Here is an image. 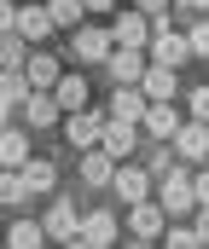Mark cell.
I'll list each match as a JSON object with an SVG mask.
<instances>
[{"mask_svg": "<svg viewBox=\"0 0 209 249\" xmlns=\"http://www.w3.org/2000/svg\"><path fill=\"white\" fill-rule=\"evenodd\" d=\"M6 238H12V249H35V244H47V226L41 220H12Z\"/></svg>", "mask_w": 209, "mask_h": 249, "instance_id": "obj_24", "label": "cell"}, {"mask_svg": "<svg viewBox=\"0 0 209 249\" xmlns=\"http://www.w3.org/2000/svg\"><path fill=\"white\" fill-rule=\"evenodd\" d=\"M41 226H47V244H76L81 238V209L76 203H53L41 214Z\"/></svg>", "mask_w": 209, "mask_h": 249, "instance_id": "obj_10", "label": "cell"}, {"mask_svg": "<svg viewBox=\"0 0 209 249\" xmlns=\"http://www.w3.org/2000/svg\"><path fill=\"white\" fill-rule=\"evenodd\" d=\"M29 47H41L47 35H58V23H53V12H47V0H18V23H12Z\"/></svg>", "mask_w": 209, "mask_h": 249, "instance_id": "obj_6", "label": "cell"}, {"mask_svg": "<svg viewBox=\"0 0 209 249\" xmlns=\"http://www.w3.org/2000/svg\"><path fill=\"white\" fill-rule=\"evenodd\" d=\"M18 23V0H0V29H12Z\"/></svg>", "mask_w": 209, "mask_h": 249, "instance_id": "obj_33", "label": "cell"}, {"mask_svg": "<svg viewBox=\"0 0 209 249\" xmlns=\"http://www.w3.org/2000/svg\"><path fill=\"white\" fill-rule=\"evenodd\" d=\"M111 35H116V47H145V41H151V18H145V12H116V18H111Z\"/></svg>", "mask_w": 209, "mask_h": 249, "instance_id": "obj_14", "label": "cell"}, {"mask_svg": "<svg viewBox=\"0 0 209 249\" xmlns=\"http://www.w3.org/2000/svg\"><path fill=\"white\" fill-rule=\"evenodd\" d=\"M145 64H151V53H145V47H111V58H105L111 87H116V81H139V75H145Z\"/></svg>", "mask_w": 209, "mask_h": 249, "instance_id": "obj_12", "label": "cell"}, {"mask_svg": "<svg viewBox=\"0 0 209 249\" xmlns=\"http://www.w3.org/2000/svg\"><path fill=\"white\" fill-rule=\"evenodd\" d=\"M87 12H116V0H87Z\"/></svg>", "mask_w": 209, "mask_h": 249, "instance_id": "obj_34", "label": "cell"}, {"mask_svg": "<svg viewBox=\"0 0 209 249\" xmlns=\"http://www.w3.org/2000/svg\"><path fill=\"white\" fill-rule=\"evenodd\" d=\"M157 203L169 209V220L174 214H198V191H192V168L186 162L169 168V174H157Z\"/></svg>", "mask_w": 209, "mask_h": 249, "instance_id": "obj_1", "label": "cell"}, {"mask_svg": "<svg viewBox=\"0 0 209 249\" xmlns=\"http://www.w3.org/2000/svg\"><path fill=\"white\" fill-rule=\"evenodd\" d=\"M192 191H198V203H209V168H192Z\"/></svg>", "mask_w": 209, "mask_h": 249, "instance_id": "obj_30", "label": "cell"}, {"mask_svg": "<svg viewBox=\"0 0 209 249\" xmlns=\"http://www.w3.org/2000/svg\"><path fill=\"white\" fill-rule=\"evenodd\" d=\"M163 226H169V209H163L157 197H139V203H128V232H134L139 244L163 238Z\"/></svg>", "mask_w": 209, "mask_h": 249, "instance_id": "obj_7", "label": "cell"}, {"mask_svg": "<svg viewBox=\"0 0 209 249\" xmlns=\"http://www.w3.org/2000/svg\"><path fill=\"white\" fill-rule=\"evenodd\" d=\"M6 122H12V99H0V127H6Z\"/></svg>", "mask_w": 209, "mask_h": 249, "instance_id": "obj_36", "label": "cell"}, {"mask_svg": "<svg viewBox=\"0 0 209 249\" xmlns=\"http://www.w3.org/2000/svg\"><path fill=\"white\" fill-rule=\"evenodd\" d=\"M139 87H145V99H174V87H180V75H174V64H145V75H139Z\"/></svg>", "mask_w": 209, "mask_h": 249, "instance_id": "obj_19", "label": "cell"}, {"mask_svg": "<svg viewBox=\"0 0 209 249\" xmlns=\"http://www.w3.org/2000/svg\"><path fill=\"white\" fill-rule=\"evenodd\" d=\"M29 186H23V168H0V209H23Z\"/></svg>", "mask_w": 209, "mask_h": 249, "instance_id": "obj_21", "label": "cell"}, {"mask_svg": "<svg viewBox=\"0 0 209 249\" xmlns=\"http://www.w3.org/2000/svg\"><path fill=\"white\" fill-rule=\"evenodd\" d=\"M23 186H29V197H47V191L58 186V162H47V157H23Z\"/></svg>", "mask_w": 209, "mask_h": 249, "instance_id": "obj_16", "label": "cell"}, {"mask_svg": "<svg viewBox=\"0 0 209 249\" xmlns=\"http://www.w3.org/2000/svg\"><path fill=\"white\" fill-rule=\"evenodd\" d=\"M76 174H81L87 186H111V174H116V157H111L105 145H93V151H81V162H76Z\"/></svg>", "mask_w": 209, "mask_h": 249, "instance_id": "obj_15", "label": "cell"}, {"mask_svg": "<svg viewBox=\"0 0 209 249\" xmlns=\"http://www.w3.org/2000/svg\"><path fill=\"white\" fill-rule=\"evenodd\" d=\"M47 12H53V23H58V29L87 23V0H47Z\"/></svg>", "mask_w": 209, "mask_h": 249, "instance_id": "obj_23", "label": "cell"}, {"mask_svg": "<svg viewBox=\"0 0 209 249\" xmlns=\"http://www.w3.org/2000/svg\"><path fill=\"white\" fill-rule=\"evenodd\" d=\"M76 244H87V249L116 244V209H81V238Z\"/></svg>", "mask_w": 209, "mask_h": 249, "instance_id": "obj_11", "label": "cell"}, {"mask_svg": "<svg viewBox=\"0 0 209 249\" xmlns=\"http://www.w3.org/2000/svg\"><path fill=\"white\" fill-rule=\"evenodd\" d=\"M180 6H186L192 18H198V12H209V0H180Z\"/></svg>", "mask_w": 209, "mask_h": 249, "instance_id": "obj_35", "label": "cell"}, {"mask_svg": "<svg viewBox=\"0 0 209 249\" xmlns=\"http://www.w3.org/2000/svg\"><path fill=\"white\" fill-rule=\"evenodd\" d=\"M192 116H204V122H209V81H204V87H192Z\"/></svg>", "mask_w": 209, "mask_h": 249, "instance_id": "obj_29", "label": "cell"}, {"mask_svg": "<svg viewBox=\"0 0 209 249\" xmlns=\"http://www.w3.org/2000/svg\"><path fill=\"white\" fill-rule=\"evenodd\" d=\"M0 99H12V105L29 99V75H23V64H18V70H0Z\"/></svg>", "mask_w": 209, "mask_h": 249, "instance_id": "obj_26", "label": "cell"}, {"mask_svg": "<svg viewBox=\"0 0 209 249\" xmlns=\"http://www.w3.org/2000/svg\"><path fill=\"white\" fill-rule=\"evenodd\" d=\"M23 75H29V87H53L64 70H58V58H53V53H29V58H23Z\"/></svg>", "mask_w": 209, "mask_h": 249, "instance_id": "obj_20", "label": "cell"}, {"mask_svg": "<svg viewBox=\"0 0 209 249\" xmlns=\"http://www.w3.org/2000/svg\"><path fill=\"white\" fill-rule=\"evenodd\" d=\"M139 12H145V18L157 23V18H169V0H139Z\"/></svg>", "mask_w": 209, "mask_h": 249, "instance_id": "obj_31", "label": "cell"}, {"mask_svg": "<svg viewBox=\"0 0 209 249\" xmlns=\"http://www.w3.org/2000/svg\"><path fill=\"white\" fill-rule=\"evenodd\" d=\"M105 122H111V116H99V110H87V105H81V110H70V116H64V133H70V145H76V151H93V145L105 139Z\"/></svg>", "mask_w": 209, "mask_h": 249, "instance_id": "obj_9", "label": "cell"}, {"mask_svg": "<svg viewBox=\"0 0 209 249\" xmlns=\"http://www.w3.org/2000/svg\"><path fill=\"white\" fill-rule=\"evenodd\" d=\"M169 145H174V157H180L186 168H198V162L209 157V122H204V116H186V122H180V133H174Z\"/></svg>", "mask_w": 209, "mask_h": 249, "instance_id": "obj_5", "label": "cell"}, {"mask_svg": "<svg viewBox=\"0 0 209 249\" xmlns=\"http://www.w3.org/2000/svg\"><path fill=\"white\" fill-rule=\"evenodd\" d=\"M23 157H29V127H23V122L12 127V122H6V127H0V168H23Z\"/></svg>", "mask_w": 209, "mask_h": 249, "instance_id": "obj_18", "label": "cell"}, {"mask_svg": "<svg viewBox=\"0 0 209 249\" xmlns=\"http://www.w3.org/2000/svg\"><path fill=\"white\" fill-rule=\"evenodd\" d=\"M23 47H29V41H23V35H18V29H0V70H18V64L29 58V53H23Z\"/></svg>", "mask_w": 209, "mask_h": 249, "instance_id": "obj_25", "label": "cell"}, {"mask_svg": "<svg viewBox=\"0 0 209 249\" xmlns=\"http://www.w3.org/2000/svg\"><path fill=\"white\" fill-rule=\"evenodd\" d=\"M163 238H169V249H192L198 244V226H163Z\"/></svg>", "mask_w": 209, "mask_h": 249, "instance_id": "obj_28", "label": "cell"}, {"mask_svg": "<svg viewBox=\"0 0 209 249\" xmlns=\"http://www.w3.org/2000/svg\"><path fill=\"white\" fill-rule=\"evenodd\" d=\"M192 226H198V244H209V203H198V220Z\"/></svg>", "mask_w": 209, "mask_h": 249, "instance_id": "obj_32", "label": "cell"}, {"mask_svg": "<svg viewBox=\"0 0 209 249\" xmlns=\"http://www.w3.org/2000/svg\"><path fill=\"white\" fill-rule=\"evenodd\" d=\"M99 145H105V151H111L116 162H122V157H134V145H139V122H116V116H111Z\"/></svg>", "mask_w": 209, "mask_h": 249, "instance_id": "obj_17", "label": "cell"}, {"mask_svg": "<svg viewBox=\"0 0 209 249\" xmlns=\"http://www.w3.org/2000/svg\"><path fill=\"white\" fill-rule=\"evenodd\" d=\"M145 53H151V64H174V70H180V64L192 58V41H186V29H169V18H157Z\"/></svg>", "mask_w": 209, "mask_h": 249, "instance_id": "obj_2", "label": "cell"}, {"mask_svg": "<svg viewBox=\"0 0 209 249\" xmlns=\"http://www.w3.org/2000/svg\"><path fill=\"white\" fill-rule=\"evenodd\" d=\"M186 41H192V58H209V12H198V23L186 29Z\"/></svg>", "mask_w": 209, "mask_h": 249, "instance_id": "obj_27", "label": "cell"}, {"mask_svg": "<svg viewBox=\"0 0 209 249\" xmlns=\"http://www.w3.org/2000/svg\"><path fill=\"white\" fill-rule=\"evenodd\" d=\"M53 99L64 105V116L81 110V105H87V81H81V75H58V81H53Z\"/></svg>", "mask_w": 209, "mask_h": 249, "instance_id": "obj_22", "label": "cell"}, {"mask_svg": "<svg viewBox=\"0 0 209 249\" xmlns=\"http://www.w3.org/2000/svg\"><path fill=\"white\" fill-rule=\"evenodd\" d=\"M111 47H116V35L99 29V23H76V29H70V53H76L81 64H105Z\"/></svg>", "mask_w": 209, "mask_h": 249, "instance_id": "obj_4", "label": "cell"}, {"mask_svg": "<svg viewBox=\"0 0 209 249\" xmlns=\"http://www.w3.org/2000/svg\"><path fill=\"white\" fill-rule=\"evenodd\" d=\"M18 110H23L18 122L29 127V133H47V127H64V105L53 99V87H29V99H23Z\"/></svg>", "mask_w": 209, "mask_h": 249, "instance_id": "obj_3", "label": "cell"}, {"mask_svg": "<svg viewBox=\"0 0 209 249\" xmlns=\"http://www.w3.org/2000/svg\"><path fill=\"white\" fill-rule=\"evenodd\" d=\"M111 186H116V203H139V197H151L157 191V174L151 168H134L128 157L116 162V174H111Z\"/></svg>", "mask_w": 209, "mask_h": 249, "instance_id": "obj_8", "label": "cell"}, {"mask_svg": "<svg viewBox=\"0 0 209 249\" xmlns=\"http://www.w3.org/2000/svg\"><path fill=\"white\" fill-rule=\"evenodd\" d=\"M180 122H186V116H180L169 99H151V105H145V116H139V127H145L151 139H174V133H180Z\"/></svg>", "mask_w": 209, "mask_h": 249, "instance_id": "obj_13", "label": "cell"}]
</instances>
